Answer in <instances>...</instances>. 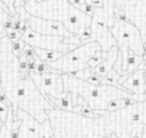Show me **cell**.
<instances>
[{
    "instance_id": "1",
    "label": "cell",
    "mask_w": 146,
    "mask_h": 138,
    "mask_svg": "<svg viewBox=\"0 0 146 138\" xmlns=\"http://www.w3.org/2000/svg\"><path fill=\"white\" fill-rule=\"evenodd\" d=\"M0 85L13 108L24 109L39 122L48 119L47 111L53 104L35 87L31 74L19 68L18 56L10 52V40L5 35L0 43Z\"/></svg>"
},
{
    "instance_id": "2",
    "label": "cell",
    "mask_w": 146,
    "mask_h": 138,
    "mask_svg": "<svg viewBox=\"0 0 146 138\" xmlns=\"http://www.w3.org/2000/svg\"><path fill=\"white\" fill-rule=\"evenodd\" d=\"M53 133L50 138H103L106 135L101 117L90 119L74 111L52 108L47 111Z\"/></svg>"
},
{
    "instance_id": "3",
    "label": "cell",
    "mask_w": 146,
    "mask_h": 138,
    "mask_svg": "<svg viewBox=\"0 0 146 138\" xmlns=\"http://www.w3.org/2000/svg\"><path fill=\"white\" fill-rule=\"evenodd\" d=\"M24 8L29 15L47 19H58L64 24L69 34H80L92 24V16L85 15L68 0H42V2H24Z\"/></svg>"
},
{
    "instance_id": "4",
    "label": "cell",
    "mask_w": 146,
    "mask_h": 138,
    "mask_svg": "<svg viewBox=\"0 0 146 138\" xmlns=\"http://www.w3.org/2000/svg\"><path fill=\"white\" fill-rule=\"evenodd\" d=\"M101 119L106 133H114L119 138H141L146 125V100L106 112Z\"/></svg>"
},
{
    "instance_id": "5",
    "label": "cell",
    "mask_w": 146,
    "mask_h": 138,
    "mask_svg": "<svg viewBox=\"0 0 146 138\" xmlns=\"http://www.w3.org/2000/svg\"><path fill=\"white\" fill-rule=\"evenodd\" d=\"M63 84H64V90L82 96V98L85 100V103L92 109H96V111H104L106 103L112 98H120V96L132 95L130 92L124 90L120 87L106 85V84L93 85V84H88L87 80L74 77L71 74H63Z\"/></svg>"
},
{
    "instance_id": "6",
    "label": "cell",
    "mask_w": 146,
    "mask_h": 138,
    "mask_svg": "<svg viewBox=\"0 0 146 138\" xmlns=\"http://www.w3.org/2000/svg\"><path fill=\"white\" fill-rule=\"evenodd\" d=\"M114 24L111 29L112 35L117 42V48H119V56L124 58L127 55L129 50H132L133 53H137L138 56H143V35L138 29V26L135 23H132L130 19H127L122 10H119L116 7L114 8Z\"/></svg>"
},
{
    "instance_id": "7",
    "label": "cell",
    "mask_w": 146,
    "mask_h": 138,
    "mask_svg": "<svg viewBox=\"0 0 146 138\" xmlns=\"http://www.w3.org/2000/svg\"><path fill=\"white\" fill-rule=\"evenodd\" d=\"M96 50H100V45L95 40H88L85 43H80L79 47L63 53L55 63H52V69L53 71H58L61 74L76 72L79 69L87 68V63L90 60V56Z\"/></svg>"
},
{
    "instance_id": "8",
    "label": "cell",
    "mask_w": 146,
    "mask_h": 138,
    "mask_svg": "<svg viewBox=\"0 0 146 138\" xmlns=\"http://www.w3.org/2000/svg\"><path fill=\"white\" fill-rule=\"evenodd\" d=\"M11 112H13L15 119H21L18 138H50L52 137L53 129H52V124H50V119L39 122L35 121L31 114H27L24 109L13 108V106H11Z\"/></svg>"
},
{
    "instance_id": "9",
    "label": "cell",
    "mask_w": 146,
    "mask_h": 138,
    "mask_svg": "<svg viewBox=\"0 0 146 138\" xmlns=\"http://www.w3.org/2000/svg\"><path fill=\"white\" fill-rule=\"evenodd\" d=\"M21 39L24 40V43H27L34 48H47V50H55V52H61V53L72 50L68 43L63 42V37H60V35L40 34V32L31 29V27H27L23 32Z\"/></svg>"
},
{
    "instance_id": "10",
    "label": "cell",
    "mask_w": 146,
    "mask_h": 138,
    "mask_svg": "<svg viewBox=\"0 0 146 138\" xmlns=\"http://www.w3.org/2000/svg\"><path fill=\"white\" fill-rule=\"evenodd\" d=\"M31 77L34 80L35 87L42 92L45 96H61L64 92V84H63V74L58 71H50V72H31Z\"/></svg>"
},
{
    "instance_id": "11",
    "label": "cell",
    "mask_w": 146,
    "mask_h": 138,
    "mask_svg": "<svg viewBox=\"0 0 146 138\" xmlns=\"http://www.w3.org/2000/svg\"><path fill=\"white\" fill-rule=\"evenodd\" d=\"M24 19L27 21L31 29L37 31L40 34H48V35H60V37H68L69 31L64 27V24L58 19H47V18H39L34 15L26 13Z\"/></svg>"
},
{
    "instance_id": "12",
    "label": "cell",
    "mask_w": 146,
    "mask_h": 138,
    "mask_svg": "<svg viewBox=\"0 0 146 138\" xmlns=\"http://www.w3.org/2000/svg\"><path fill=\"white\" fill-rule=\"evenodd\" d=\"M119 87L127 92H130L132 95L140 96L141 101L146 100V84L143 80V74H141V68L140 66L133 72H130L129 76H120Z\"/></svg>"
},
{
    "instance_id": "13",
    "label": "cell",
    "mask_w": 146,
    "mask_h": 138,
    "mask_svg": "<svg viewBox=\"0 0 146 138\" xmlns=\"http://www.w3.org/2000/svg\"><path fill=\"white\" fill-rule=\"evenodd\" d=\"M90 32H92V40H95V42L100 45V48L104 50V52L111 50L112 47L117 45V42H116V39H114V35H112L111 29H109L108 26H104V24H101V23L95 21V19H92Z\"/></svg>"
},
{
    "instance_id": "14",
    "label": "cell",
    "mask_w": 146,
    "mask_h": 138,
    "mask_svg": "<svg viewBox=\"0 0 146 138\" xmlns=\"http://www.w3.org/2000/svg\"><path fill=\"white\" fill-rule=\"evenodd\" d=\"M141 58H143V56H138L137 53H133L132 50H129V52H127V55L122 58L120 66L116 69L117 74H119V76H129L130 72H133V71L138 68L140 61H141Z\"/></svg>"
},
{
    "instance_id": "15",
    "label": "cell",
    "mask_w": 146,
    "mask_h": 138,
    "mask_svg": "<svg viewBox=\"0 0 146 138\" xmlns=\"http://www.w3.org/2000/svg\"><path fill=\"white\" fill-rule=\"evenodd\" d=\"M47 100L53 104V108L63 109V111H72L74 108V93L64 90L61 96H47Z\"/></svg>"
},
{
    "instance_id": "16",
    "label": "cell",
    "mask_w": 146,
    "mask_h": 138,
    "mask_svg": "<svg viewBox=\"0 0 146 138\" xmlns=\"http://www.w3.org/2000/svg\"><path fill=\"white\" fill-rule=\"evenodd\" d=\"M35 55L39 56L42 61H45V63H48V64H52V63H55L63 53L55 52V50H47V48H35Z\"/></svg>"
},
{
    "instance_id": "17",
    "label": "cell",
    "mask_w": 146,
    "mask_h": 138,
    "mask_svg": "<svg viewBox=\"0 0 146 138\" xmlns=\"http://www.w3.org/2000/svg\"><path fill=\"white\" fill-rule=\"evenodd\" d=\"M10 109H11V101H10V98L3 93V90H0V119H2V121L7 119Z\"/></svg>"
},
{
    "instance_id": "18",
    "label": "cell",
    "mask_w": 146,
    "mask_h": 138,
    "mask_svg": "<svg viewBox=\"0 0 146 138\" xmlns=\"http://www.w3.org/2000/svg\"><path fill=\"white\" fill-rule=\"evenodd\" d=\"M119 79H120V76L117 74L116 69L112 68L111 71H109V72L103 77V84H106V85H116V87H119Z\"/></svg>"
},
{
    "instance_id": "19",
    "label": "cell",
    "mask_w": 146,
    "mask_h": 138,
    "mask_svg": "<svg viewBox=\"0 0 146 138\" xmlns=\"http://www.w3.org/2000/svg\"><path fill=\"white\" fill-rule=\"evenodd\" d=\"M24 47H26V43H24V40L23 39H19V40H10V52L13 53V55H19V53L24 50Z\"/></svg>"
},
{
    "instance_id": "20",
    "label": "cell",
    "mask_w": 146,
    "mask_h": 138,
    "mask_svg": "<svg viewBox=\"0 0 146 138\" xmlns=\"http://www.w3.org/2000/svg\"><path fill=\"white\" fill-rule=\"evenodd\" d=\"M21 35H23V32H19L18 29H13V27L8 29V31H5V37L8 40H11V42H13V40H19Z\"/></svg>"
},
{
    "instance_id": "21",
    "label": "cell",
    "mask_w": 146,
    "mask_h": 138,
    "mask_svg": "<svg viewBox=\"0 0 146 138\" xmlns=\"http://www.w3.org/2000/svg\"><path fill=\"white\" fill-rule=\"evenodd\" d=\"M88 84H93V85H101L103 84V77L101 76H98V74H95V72H92L88 77L85 79Z\"/></svg>"
},
{
    "instance_id": "22",
    "label": "cell",
    "mask_w": 146,
    "mask_h": 138,
    "mask_svg": "<svg viewBox=\"0 0 146 138\" xmlns=\"http://www.w3.org/2000/svg\"><path fill=\"white\" fill-rule=\"evenodd\" d=\"M10 15L7 13V11H3V10H0V39L5 35V29H3V21L8 18Z\"/></svg>"
},
{
    "instance_id": "23",
    "label": "cell",
    "mask_w": 146,
    "mask_h": 138,
    "mask_svg": "<svg viewBox=\"0 0 146 138\" xmlns=\"http://www.w3.org/2000/svg\"><path fill=\"white\" fill-rule=\"evenodd\" d=\"M103 138H119V137H117V135H114V133H106Z\"/></svg>"
},
{
    "instance_id": "24",
    "label": "cell",
    "mask_w": 146,
    "mask_h": 138,
    "mask_svg": "<svg viewBox=\"0 0 146 138\" xmlns=\"http://www.w3.org/2000/svg\"><path fill=\"white\" fill-rule=\"evenodd\" d=\"M26 2H29V0H26ZM32 2H42V0H32Z\"/></svg>"
},
{
    "instance_id": "25",
    "label": "cell",
    "mask_w": 146,
    "mask_h": 138,
    "mask_svg": "<svg viewBox=\"0 0 146 138\" xmlns=\"http://www.w3.org/2000/svg\"><path fill=\"white\" fill-rule=\"evenodd\" d=\"M2 124H3V121H2V119H0V127H2Z\"/></svg>"
},
{
    "instance_id": "26",
    "label": "cell",
    "mask_w": 146,
    "mask_h": 138,
    "mask_svg": "<svg viewBox=\"0 0 146 138\" xmlns=\"http://www.w3.org/2000/svg\"><path fill=\"white\" fill-rule=\"evenodd\" d=\"M0 43H2V39H0Z\"/></svg>"
},
{
    "instance_id": "27",
    "label": "cell",
    "mask_w": 146,
    "mask_h": 138,
    "mask_svg": "<svg viewBox=\"0 0 146 138\" xmlns=\"http://www.w3.org/2000/svg\"><path fill=\"white\" fill-rule=\"evenodd\" d=\"M23 2H26V0H23Z\"/></svg>"
}]
</instances>
